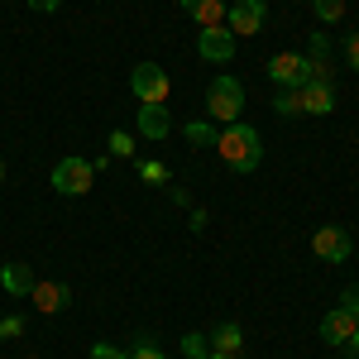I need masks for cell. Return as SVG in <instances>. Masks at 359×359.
I'll return each mask as SVG.
<instances>
[{
	"mask_svg": "<svg viewBox=\"0 0 359 359\" xmlns=\"http://www.w3.org/2000/svg\"><path fill=\"white\" fill-rule=\"evenodd\" d=\"M216 154H221L225 163L235 168V172H254L259 158H264V139L254 125H221V135H216Z\"/></svg>",
	"mask_w": 359,
	"mask_h": 359,
	"instance_id": "1",
	"label": "cell"
},
{
	"mask_svg": "<svg viewBox=\"0 0 359 359\" xmlns=\"http://www.w3.org/2000/svg\"><path fill=\"white\" fill-rule=\"evenodd\" d=\"M240 111H245V86H240V77H230V72L211 77V86H206V115L216 125H235Z\"/></svg>",
	"mask_w": 359,
	"mask_h": 359,
	"instance_id": "2",
	"label": "cell"
},
{
	"mask_svg": "<svg viewBox=\"0 0 359 359\" xmlns=\"http://www.w3.org/2000/svg\"><path fill=\"white\" fill-rule=\"evenodd\" d=\"M48 182H53L57 196H86V192H91V182H96V163L72 154V158H62V163L53 168V177H48Z\"/></svg>",
	"mask_w": 359,
	"mask_h": 359,
	"instance_id": "3",
	"label": "cell"
},
{
	"mask_svg": "<svg viewBox=\"0 0 359 359\" xmlns=\"http://www.w3.org/2000/svg\"><path fill=\"white\" fill-rule=\"evenodd\" d=\"M130 86H135L139 106H163L168 91H172V82H168V72L158 62H139L135 72H130Z\"/></svg>",
	"mask_w": 359,
	"mask_h": 359,
	"instance_id": "4",
	"label": "cell"
},
{
	"mask_svg": "<svg viewBox=\"0 0 359 359\" xmlns=\"http://www.w3.org/2000/svg\"><path fill=\"white\" fill-rule=\"evenodd\" d=\"M225 25H230L235 39H254V34H264V25H269V5L264 0H235L225 10Z\"/></svg>",
	"mask_w": 359,
	"mask_h": 359,
	"instance_id": "5",
	"label": "cell"
},
{
	"mask_svg": "<svg viewBox=\"0 0 359 359\" xmlns=\"http://www.w3.org/2000/svg\"><path fill=\"white\" fill-rule=\"evenodd\" d=\"M350 235H345V225H321L316 235H311V254L321 259V264H345L350 259Z\"/></svg>",
	"mask_w": 359,
	"mask_h": 359,
	"instance_id": "6",
	"label": "cell"
},
{
	"mask_svg": "<svg viewBox=\"0 0 359 359\" xmlns=\"http://www.w3.org/2000/svg\"><path fill=\"white\" fill-rule=\"evenodd\" d=\"M235 43H240V39H235L225 25H211V29L196 34V53H201V62H216V67L235 57Z\"/></svg>",
	"mask_w": 359,
	"mask_h": 359,
	"instance_id": "7",
	"label": "cell"
},
{
	"mask_svg": "<svg viewBox=\"0 0 359 359\" xmlns=\"http://www.w3.org/2000/svg\"><path fill=\"white\" fill-rule=\"evenodd\" d=\"M269 77H273L283 91L302 86L306 82V53H278V57H269Z\"/></svg>",
	"mask_w": 359,
	"mask_h": 359,
	"instance_id": "8",
	"label": "cell"
},
{
	"mask_svg": "<svg viewBox=\"0 0 359 359\" xmlns=\"http://www.w3.org/2000/svg\"><path fill=\"white\" fill-rule=\"evenodd\" d=\"M297 111L302 115H331L335 111V86L331 82H302L297 86Z\"/></svg>",
	"mask_w": 359,
	"mask_h": 359,
	"instance_id": "9",
	"label": "cell"
},
{
	"mask_svg": "<svg viewBox=\"0 0 359 359\" xmlns=\"http://www.w3.org/2000/svg\"><path fill=\"white\" fill-rule=\"evenodd\" d=\"M355 326H359V316H355V311L335 306V311H326V316H321V340L340 350V345H350V335H355Z\"/></svg>",
	"mask_w": 359,
	"mask_h": 359,
	"instance_id": "10",
	"label": "cell"
},
{
	"mask_svg": "<svg viewBox=\"0 0 359 359\" xmlns=\"http://www.w3.org/2000/svg\"><path fill=\"white\" fill-rule=\"evenodd\" d=\"M29 302L39 306L43 316H53V311H62V306L72 302V287H67V283H34V292H29Z\"/></svg>",
	"mask_w": 359,
	"mask_h": 359,
	"instance_id": "11",
	"label": "cell"
},
{
	"mask_svg": "<svg viewBox=\"0 0 359 359\" xmlns=\"http://www.w3.org/2000/svg\"><path fill=\"white\" fill-rule=\"evenodd\" d=\"M34 283H39V278H34V269H29V264H20V259L0 269V287H5L10 297H29V292H34Z\"/></svg>",
	"mask_w": 359,
	"mask_h": 359,
	"instance_id": "12",
	"label": "cell"
},
{
	"mask_svg": "<svg viewBox=\"0 0 359 359\" xmlns=\"http://www.w3.org/2000/svg\"><path fill=\"white\" fill-rule=\"evenodd\" d=\"M177 5H182V10H187V15H192V20H196L201 29L225 25V10H230L225 0H177Z\"/></svg>",
	"mask_w": 359,
	"mask_h": 359,
	"instance_id": "13",
	"label": "cell"
},
{
	"mask_svg": "<svg viewBox=\"0 0 359 359\" xmlns=\"http://www.w3.org/2000/svg\"><path fill=\"white\" fill-rule=\"evenodd\" d=\"M168 130H172L168 106H139V135H144V139H154V144H158Z\"/></svg>",
	"mask_w": 359,
	"mask_h": 359,
	"instance_id": "14",
	"label": "cell"
},
{
	"mask_svg": "<svg viewBox=\"0 0 359 359\" xmlns=\"http://www.w3.org/2000/svg\"><path fill=\"white\" fill-rule=\"evenodd\" d=\"M206 345H211L216 355H240V345H245V331H240L235 321H221L216 331L206 335Z\"/></svg>",
	"mask_w": 359,
	"mask_h": 359,
	"instance_id": "15",
	"label": "cell"
},
{
	"mask_svg": "<svg viewBox=\"0 0 359 359\" xmlns=\"http://www.w3.org/2000/svg\"><path fill=\"white\" fill-rule=\"evenodd\" d=\"M216 120H187V144H196V149H216Z\"/></svg>",
	"mask_w": 359,
	"mask_h": 359,
	"instance_id": "16",
	"label": "cell"
},
{
	"mask_svg": "<svg viewBox=\"0 0 359 359\" xmlns=\"http://www.w3.org/2000/svg\"><path fill=\"white\" fill-rule=\"evenodd\" d=\"M316 20L321 25H340L345 20V0H316Z\"/></svg>",
	"mask_w": 359,
	"mask_h": 359,
	"instance_id": "17",
	"label": "cell"
},
{
	"mask_svg": "<svg viewBox=\"0 0 359 359\" xmlns=\"http://www.w3.org/2000/svg\"><path fill=\"white\" fill-rule=\"evenodd\" d=\"M125 359H163V350L149 340V335H135V345H130V355Z\"/></svg>",
	"mask_w": 359,
	"mask_h": 359,
	"instance_id": "18",
	"label": "cell"
},
{
	"mask_svg": "<svg viewBox=\"0 0 359 359\" xmlns=\"http://www.w3.org/2000/svg\"><path fill=\"white\" fill-rule=\"evenodd\" d=\"M206 350H211V345H206V335H182V355L187 359H206Z\"/></svg>",
	"mask_w": 359,
	"mask_h": 359,
	"instance_id": "19",
	"label": "cell"
},
{
	"mask_svg": "<svg viewBox=\"0 0 359 359\" xmlns=\"http://www.w3.org/2000/svg\"><path fill=\"white\" fill-rule=\"evenodd\" d=\"M111 154H115V158H130V154H135V139L125 135V130H115V135H111Z\"/></svg>",
	"mask_w": 359,
	"mask_h": 359,
	"instance_id": "20",
	"label": "cell"
},
{
	"mask_svg": "<svg viewBox=\"0 0 359 359\" xmlns=\"http://www.w3.org/2000/svg\"><path fill=\"white\" fill-rule=\"evenodd\" d=\"M139 177L158 187V182H168V168H163V163H154V158H149V163H139Z\"/></svg>",
	"mask_w": 359,
	"mask_h": 359,
	"instance_id": "21",
	"label": "cell"
},
{
	"mask_svg": "<svg viewBox=\"0 0 359 359\" xmlns=\"http://www.w3.org/2000/svg\"><path fill=\"white\" fill-rule=\"evenodd\" d=\"M345 67H355V72H359V29L345 39Z\"/></svg>",
	"mask_w": 359,
	"mask_h": 359,
	"instance_id": "22",
	"label": "cell"
},
{
	"mask_svg": "<svg viewBox=\"0 0 359 359\" xmlns=\"http://www.w3.org/2000/svg\"><path fill=\"white\" fill-rule=\"evenodd\" d=\"M25 331V316H5L0 321V340H10V335H20Z\"/></svg>",
	"mask_w": 359,
	"mask_h": 359,
	"instance_id": "23",
	"label": "cell"
},
{
	"mask_svg": "<svg viewBox=\"0 0 359 359\" xmlns=\"http://www.w3.org/2000/svg\"><path fill=\"white\" fill-rule=\"evenodd\" d=\"M29 10H34V15H53L57 5H62V0H25Z\"/></svg>",
	"mask_w": 359,
	"mask_h": 359,
	"instance_id": "24",
	"label": "cell"
},
{
	"mask_svg": "<svg viewBox=\"0 0 359 359\" xmlns=\"http://www.w3.org/2000/svg\"><path fill=\"white\" fill-rule=\"evenodd\" d=\"M340 306H345V311H355V316H359V283H350V287H345V302H340Z\"/></svg>",
	"mask_w": 359,
	"mask_h": 359,
	"instance_id": "25",
	"label": "cell"
},
{
	"mask_svg": "<svg viewBox=\"0 0 359 359\" xmlns=\"http://www.w3.org/2000/svg\"><path fill=\"white\" fill-rule=\"evenodd\" d=\"M91 359H125V350H115V345H96Z\"/></svg>",
	"mask_w": 359,
	"mask_h": 359,
	"instance_id": "26",
	"label": "cell"
},
{
	"mask_svg": "<svg viewBox=\"0 0 359 359\" xmlns=\"http://www.w3.org/2000/svg\"><path fill=\"white\" fill-rule=\"evenodd\" d=\"M345 350H350V359H359V326H355V335H350V345H345Z\"/></svg>",
	"mask_w": 359,
	"mask_h": 359,
	"instance_id": "27",
	"label": "cell"
},
{
	"mask_svg": "<svg viewBox=\"0 0 359 359\" xmlns=\"http://www.w3.org/2000/svg\"><path fill=\"white\" fill-rule=\"evenodd\" d=\"M206 359H235V355H216V350H206Z\"/></svg>",
	"mask_w": 359,
	"mask_h": 359,
	"instance_id": "28",
	"label": "cell"
},
{
	"mask_svg": "<svg viewBox=\"0 0 359 359\" xmlns=\"http://www.w3.org/2000/svg\"><path fill=\"white\" fill-rule=\"evenodd\" d=\"M34 359H39V355H34Z\"/></svg>",
	"mask_w": 359,
	"mask_h": 359,
	"instance_id": "29",
	"label": "cell"
}]
</instances>
